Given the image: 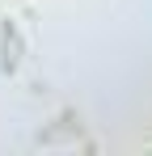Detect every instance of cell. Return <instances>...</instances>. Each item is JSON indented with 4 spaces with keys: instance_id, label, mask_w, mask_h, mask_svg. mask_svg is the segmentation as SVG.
I'll return each instance as SVG.
<instances>
[{
    "instance_id": "6da1fadb",
    "label": "cell",
    "mask_w": 152,
    "mask_h": 156,
    "mask_svg": "<svg viewBox=\"0 0 152 156\" xmlns=\"http://www.w3.org/2000/svg\"><path fill=\"white\" fill-rule=\"evenodd\" d=\"M0 72H17V26L4 21L0 30Z\"/></svg>"
}]
</instances>
